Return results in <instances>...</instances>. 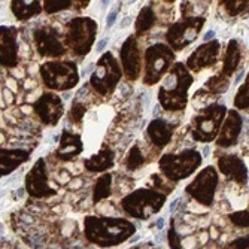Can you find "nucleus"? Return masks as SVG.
<instances>
[{
	"label": "nucleus",
	"mask_w": 249,
	"mask_h": 249,
	"mask_svg": "<svg viewBox=\"0 0 249 249\" xmlns=\"http://www.w3.org/2000/svg\"><path fill=\"white\" fill-rule=\"evenodd\" d=\"M245 88L249 89V76H248V82L245 84ZM236 105L239 107H248L249 106V93L248 91H240L236 97Z\"/></svg>",
	"instance_id": "28"
},
{
	"label": "nucleus",
	"mask_w": 249,
	"mask_h": 249,
	"mask_svg": "<svg viewBox=\"0 0 249 249\" xmlns=\"http://www.w3.org/2000/svg\"><path fill=\"white\" fill-rule=\"evenodd\" d=\"M40 76L51 89H71L79 82V72L75 63L51 61L40 67Z\"/></svg>",
	"instance_id": "5"
},
{
	"label": "nucleus",
	"mask_w": 249,
	"mask_h": 249,
	"mask_svg": "<svg viewBox=\"0 0 249 249\" xmlns=\"http://www.w3.org/2000/svg\"><path fill=\"white\" fill-rule=\"evenodd\" d=\"M218 184V176L213 167H206L205 170H201L197 178L187 187V194L194 197L197 201L203 203V205H212L213 201V194L215 188Z\"/></svg>",
	"instance_id": "9"
},
{
	"label": "nucleus",
	"mask_w": 249,
	"mask_h": 249,
	"mask_svg": "<svg viewBox=\"0 0 249 249\" xmlns=\"http://www.w3.org/2000/svg\"><path fill=\"white\" fill-rule=\"evenodd\" d=\"M193 84V78L182 63H178L169 75L164 78L160 89L158 100L166 110H182L187 105L188 88Z\"/></svg>",
	"instance_id": "2"
},
{
	"label": "nucleus",
	"mask_w": 249,
	"mask_h": 249,
	"mask_svg": "<svg viewBox=\"0 0 249 249\" xmlns=\"http://www.w3.org/2000/svg\"><path fill=\"white\" fill-rule=\"evenodd\" d=\"M164 201H166V196L163 193L141 188L128 194L125 198H123L121 206L127 215L138 219H146L160 211L164 205Z\"/></svg>",
	"instance_id": "3"
},
{
	"label": "nucleus",
	"mask_w": 249,
	"mask_h": 249,
	"mask_svg": "<svg viewBox=\"0 0 249 249\" xmlns=\"http://www.w3.org/2000/svg\"><path fill=\"white\" fill-rule=\"evenodd\" d=\"M106 45H107V37H105V39H102L99 43H97V47H96V50L100 53V51H103L105 50V47H106Z\"/></svg>",
	"instance_id": "31"
},
{
	"label": "nucleus",
	"mask_w": 249,
	"mask_h": 249,
	"mask_svg": "<svg viewBox=\"0 0 249 249\" xmlns=\"http://www.w3.org/2000/svg\"><path fill=\"white\" fill-rule=\"evenodd\" d=\"M167 239H169V245H170V248H182L180 245V236L176 233V229H175V224H173V221H172V224H170V230H169V233H167Z\"/></svg>",
	"instance_id": "27"
},
{
	"label": "nucleus",
	"mask_w": 249,
	"mask_h": 249,
	"mask_svg": "<svg viewBox=\"0 0 249 249\" xmlns=\"http://www.w3.org/2000/svg\"><path fill=\"white\" fill-rule=\"evenodd\" d=\"M136 42L131 39L125 42V45L121 50V60L124 66V73L127 79L136 81L141 72V58H139V51L136 48Z\"/></svg>",
	"instance_id": "13"
},
{
	"label": "nucleus",
	"mask_w": 249,
	"mask_h": 249,
	"mask_svg": "<svg viewBox=\"0 0 249 249\" xmlns=\"http://www.w3.org/2000/svg\"><path fill=\"white\" fill-rule=\"evenodd\" d=\"M26 190L32 197L42 198V197H51L55 194V190H53L48 185V176H47V166H45L43 158L35 163V166L30 169V172L26 176Z\"/></svg>",
	"instance_id": "10"
},
{
	"label": "nucleus",
	"mask_w": 249,
	"mask_h": 249,
	"mask_svg": "<svg viewBox=\"0 0 249 249\" xmlns=\"http://www.w3.org/2000/svg\"><path fill=\"white\" fill-rule=\"evenodd\" d=\"M85 110H87V106L82 105V102L73 100V105L71 109V120L73 123H79L82 120V117L85 115Z\"/></svg>",
	"instance_id": "23"
},
{
	"label": "nucleus",
	"mask_w": 249,
	"mask_h": 249,
	"mask_svg": "<svg viewBox=\"0 0 249 249\" xmlns=\"http://www.w3.org/2000/svg\"><path fill=\"white\" fill-rule=\"evenodd\" d=\"M33 109L43 124L55 125L58 123V120L61 118L63 112H64V103L57 94L45 93L33 105Z\"/></svg>",
	"instance_id": "11"
},
{
	"label": "nucleus",
	"mask_w": 249,
	"mask_h": 249,
	"mask_svg": "<svg viewBox=\"0 0 249 249\" xmlns=\"http://www.w3.org/2000/svg\"><path fill=\"white\" fill-rule=\"evenodd\" d=\"M215 36V32H209L208 35H205V40H209V39H212Z\"/></svg>",
	"instance_id": "35"
},
{
	"label": "nucleus",
	"mask_w": 249,
	"mask_h": 249,
	"mask_svg": "<svg viewBox=\"0 0 249 249\" xmlns=\"http://www.w3.org/2000/svg\"><path fill=\"white\" fill-rule=\"evenodd\" d=\"M236 54L237 53L234 50V45H231V48H229V57H227V61H225V67H224L225 73H233L234 72L237 60H239V57Z\"/></svg>",
	"instance_id": "24"
},
{
	"label": "nucleus",
	"mask_w": 249,
	"mask_h": 249,
	"mask_svg": "<svg viewBox=\"0 0 249 249\" xmlns=\"http://www.w3.org/2000/svg\"><path fill=\"white\" fill-rule=\"evenodd\" d=\"M118 6L115 8V9H112V12H109V15H107V19H106V26L107 27H112L115 24V19H117V15H118Z\"/></svg>",
	"instance_id": "29"
},
{
	"label": "nucleus",
	"mask_w": 249,
	"mask_h": 249,
	"mask_svg": "<svg viewBox=\"0 0 249 249\" xmlns=\"http://www.w3.org/2000/svg\"><path fill=\"white\" fill-rule=\"evenodd\" d=\"M131 22V18H125V21L124 22H121V27H127L128 24Z\"/></svg>",
	"instance_id": "34"
},
{
	"label": "nucleus",
	"mask_w": 249,
	"mask_h": 249,
	"mask_svg": "<svg viewBox=\"0 0 249 249\" xmlns=\"http://www.w3.org/2000/svg\"><path fill=\"white\" fill-rule=\"evenodd\" d=\"M219 169L224 175L237 180L239 184H245L248 179V172L245 164L236 157H222L219 160Z\"/></svg>",
	"instance_id": "17"
},
{
	"label": "nucleus",
	"mask_w": 249,
	"mask_h": 249,
	"mask_svg": "<svg viewBox=\"0 0 249 249\" xmlns=\"http://www.w3.org/2000/svg\"><path fill=\"white\" fill-rule=\"evenodd\" d=\"M22 3H24V6H33L36 3V0H22Z\"/></svg>",
	"instance_id": "33"
},
{
	"label": "nucleus",
	"mask_w": 249,
	"mask_h": 249,
	"mask_svg": "<svg viewBox=\"0 0 249 249\" xmlns=\"http://www.w3.org/2000/svg\"><path fill=\"white\" fill-rule=\"evenodd\" d=\"M85 237L102 248L120 245L134 234L136 227L123 218H107V216H88L84 222Z\"/></svg>",
	"instance_id": "1"
},
{
	"label": "nucleus",
	"mask_w": 249,
	"mask_h": 249,
	"mask_svg": "<svg viewBox=\"0 0 249 249\" xmlns=\"http://www.w3.org/2000/svg\"><path fill=\"white\" fill-rule=\"evenodd\" d=\"M145 164H146V157H145L143 151L141 149V146L139 145L131 146V149L128 151V154L125 157V167L130 172H134Z\"/></svg>",
	"instance_id": "22"
},
{
	"label": "nucleus",
	"mask_w": 249,
	"mask_h": 249,
	"mask_svg": "<svg viewBox=\"0 0 249 249\" xmlns=\"http://www.w3.org/2000/svg\"><path fill=\"white\" fill-rule=\"evenodd\" d=\"M155 222H157V224H155V225H157V229H158V230H161V229H163V225H164V219H163V218H158Z\"/></svg>",
	"instance_id": "32"
},
{
	"label": "nucleus",
	"mask_w": 249,
	"mask_h": 249,
	"mask_svg": "<svg viewBox=\"0 0 249 249\" xmlns=\"http://www.w3.org/2000/svg\"><path fill=\"white\" fill-rule=\"evenodd\" d=\"M30 158V151L26 149H2V169L0 173L2 176H8L14 172L18 166Z\"/></svg>",
	"instance_id": "16"
},
{
	"label": "nucleus",
	"mask_w": 249,
	"mask_h": 249,
	"mask_svg": "<svg viewBox=\"0 0 249 249\" xmlns=\"http://www.w3.org/2000/svg\"><path fill=\"white\" fill-rule=\"evenodd\" d=\"M224 106H211L201 115L193 120V138L200 142H209L215 138L218 125L222 120Z\"/></svg>",
	"instance_id": "8"
},
{
	"label": "nucleus",
	"mask_w": 249,
	"mask_h": 249,
	"mask_svg": "<svg viewBox=\"0 0 249 249\" xmlns=\"http://www.w3.org/2000/svg\"><path fill=\"white\" fill-rule=\"evenodd\" d=\"M112 193V175L110 173H105L102 175L94 184V190H93V201L99 203L105 198H107Z\"/></svg>",
	"instance_id": "21"
},
{
	"label": "nucleus",
	"mask_w": 249,
	"mask_h": 249,
	"mask_svg": "<svg viewBox=\"0 0 249 249\" xmlns=\"http://www.w3.org/2000/svg\"><path fill=\"white\" fill-rule=\"evenodd\" d=\"M152 19H154V17H152L151 11L149 9H145L142 12V15H141V18H139V22H138V30H139V33H142V32H145V30H148L151 27Z\"/></svg>",
	"instance_id": "25"
},
{
	"label": "nucleus",
	"mask_w": 249,
	"mask_h": 249,
	"mask_svg": "<svg viewBox=\"0 0 249 249\" xmlns=\"http://www.w3.org/2000/svg\"><path fill=\"white\" fill-rule=\"evenodd\" d=\"M82 149H84V143L79 136L64 130L60 139V145L55 151V155L61 161H71L82 152Z\"/></svg>",
	"instance_id": "12"
},
{
	"label": "nucleus",
	"mask_w": 249,
	"mask_h": 249,
	"mask_svg": "<svg viewBox=\"0 0 249 249\" xmlns=\"http://www.w3.org/2000/svg\"><path fill=\"white\" fill-rule=\"evenodd\" d=\"M17 63H18L17 45L14 42V37L8 35V32H5L2 35V66L12 69V67L17 66Z\"/></svg>",
	"instance_id": "20"
},
{
	"label": "nucleus",
	"mask_w": 249,
	"mask_h": 249,
	"mask_svg": "<svg viewBox=\"0 0 249 249\" xmlns=\"http://www.w3.org/2000/svg\"><path fill=\"white\" fill-rule=\"evenodd\" d=\"M215 50L216 45H208V47L198 48L197 53H194L187 61L188 69L198 72L200 69H205L206 66L215 63Z\"/></svg>",
	"instance_id": "18"
},
{
	"label": "nucleus",
	"mask_w": 249,
	"mask_h": 249,
	"mask_svg": "<svg viewBox=\"0 0 249 249\" xmlns=\"http://www.w3.org/2000/svg\"><path fill=\"white\" fill-rule=\"evenodd\" d=\"M102 3H103V6H106L107 5V0H102Z\"/></svg>",
	"instance_id": "36"
},
{
	"label": "nucleus",
	"mask_w": 249,
	"mask_h": 249,
	"mask_svg": "<svg viewBox=\"0 0 249 249\" xmlns=\"http://www.w3.org/2000/svg\"><path fill=\"white\" fill-rule=\"evenodd\" d=\"M240 125H242V121L240 118L237 117L236 112H230V117L225 123L224 128H222V133H221V138L218 141V145L221 146H230L236 142V138L240 131Z\"/></svg>",
	"instance_id": "19"
},
{
	"label": "nucleus",
	"mask_w": 249,
	"mask_h": 249,
	"mask_svg": "<svg viewBox=\"0 0 249 249\" xmlns=\"http://www.w3.org/2000/svg\"><path fill=\"white\" fill-rule=\"evenodd\" d=\"M127 2H128V3H133V2H134V0H127Z\"/></svg>",
	"instance_id": "37"
},
{
	"label": "nucleus",
	"mask_w": 249,
	"mask_h": 249,
	"mask_svg": "<svg viewBox=\"0 0 249 249\" xmlns=\"http://www.w3.org/2000/svg\"><path fill=\"white\" fill-rule=\"evenodd\" d=\"M201 163V157L197 151L187 149L179 154H166L160 158L158 166L163 175L176 182L184 178H188Z\"/></svg>",
	"instance_id": "4"
},
{
	"label": "nucleus",
	"mask_w": 249,
	"mask_h": 249,
	"mask_svg": "<svg viewBox=\"0 0 249 249\" xmlns=\"http://www.w3.org/2000/svg\"><path fill=\"white\" fill-rule=\"evenodd\" d=\"M230 219L233 221V224L239 225V227H249V212L246 211L230 215Z\"/></svg>",
	"instance_id": "26"
},
{
	"label": "nucleus",
	"mask_w": 249,
	"mask_h": 249,
	"mask_svg": "<svg viewBox=\"0 0 249 249\" xmlns=\"http://www.w3.org/2000/svg\"><path fill=\"white\" fill-rule=\"evenodd\" d=\"M173 130H175V127L169 123H166L164 120H154L149 123L146 133H148L149 141L157 148H164L172 141Z\"/></svg>",
	"instance_id": "14"
},
{
	"label": "nucleus",
	"mask_w": 249,
	"mask_h": 249,
	"mask_svg": "<svg viewBox=\"0 0 249 249\" xmlns=\"http://www.w3.org/2000/svg\"><path fill=\"white\" fill-rule=\"evenodd\" d=\"M231 248H249V236L243 237V239H237L236 242H233L230 245Z\"/></svg>",
	"instance_id": "30"
},
{
	"label": "nucleus",
	"mask_w": 249,
	"mask_h": 249,
	"mask_svg": "<svg viewBox=\"0 0 249 249\" xmlns=\"http://www.w3.org/2000/svg\"><path fill=\"white\" fill-rule=\"evenodd\" d=\"M175 58L173 53L164 45H154L145 53V75L143 82L146 85H154L163 78L169 71V66Z\"/></svg>",
	"instance_id": "7"
},
{
	"label": "nucleus",
	"mask_w": 249,
	"mask_h": 249,
	"mask_svg": "<svg viewBox=\"0 0 249 249\" xmlns=\"http://www.w3.org/2000/svg\"><path fill=\"white\" fill-rule=\"evenodd\" d=\"M115 160V152L107 146H103L97 154L91 155L84 161V166L88 172H105L114 166Z\"/></svg>",
	"instance_id": "15"
},
{
	"label": "nucleus",
	"mask_w": 249,
	"mask_h": 249,
	"mask_svg": "<svg viewBox=\"0 0 249 249\" xmlns=\"http://www.w3.org/2000/svg\"><path fill=\"white\" fill-rule=\"evenodd\" d=\"M121 78V69L118 67L117 60L110 53H106L97 63L91 78H89V85L102 96H106L115 89L117 84Z\"/></svg>",
	"instance_id": "6"
}]
</instances>
